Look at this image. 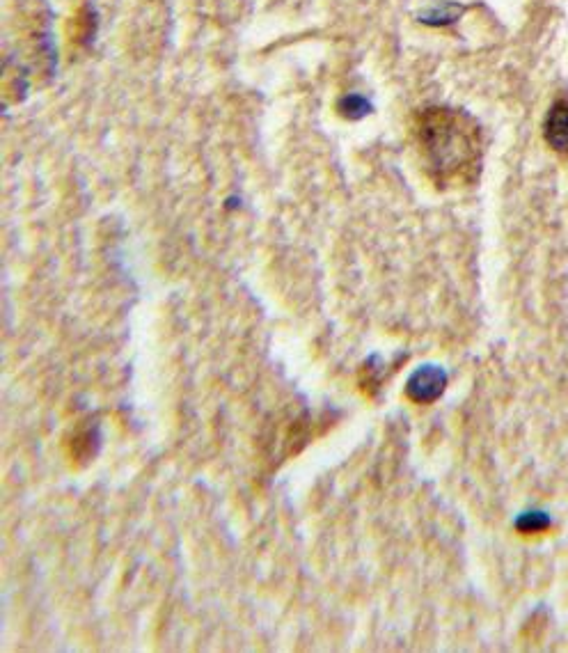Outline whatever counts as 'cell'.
<instances>
[{"label":"cell","mask_w":568,"mask_h":653,"mask_svg":"<svg viewBox=\"0 0 568 653\" xmlns=\"http://www.w3.org/2000/svg\"><path fill=\"white\" fill-rule=\"evenodd\" d=\"M463 12L465 7L459 3H440L422 12L420 21L426 23V26H449V23H454Z\"/></svg>","instance_id":"4"},{"label":"cell","mask_w":568,"mask_h":653,"mask_svg":"<svg viewBox=\"0 0 568 653\" xmlns=\"http://www.w3.org/2000/svg\"><path fill=\"white\" fill-rule=\"evenodd\" d=\"M417 138L438 186H461L479 177L481 131L479 124L459 108H424L417 122Z\"/></svg>","instance_id":"1"},{"label":"cell","mask_w":568,"mask_h":653,"mask_svg":"<svg viewBox=\"0 0 568 653\" xmlns=\"http://www.w3.org/2000/svg\"><path fill=\"white\" fill-rule=\"evenodd\" d=\"M337 108L346 120H362V117L372 113V104L362 94H346V97L339 99Z\"/></svg>","instance_id":"5"},{"label":"cell","mask_w":568,"mask_h":653,"mask_svg":"<svg viewBox=\"0 0 568 653\" xmlns=\"http://www.w3.org/2000/svg\"><path fill=\"white\" fill-rule=\"evenodd\" d=\"M546 140L552 149L568 154V99H557L546 117Z\"/></svg>","instance_id":"3"},{"label":"cell","mask_w":568,"mask_h":653,"mask_svg":"<svg viewBox=\"0 0 568 653\" xmlns=\"http://www.w3.org/2000/svg\"><path fill=\"white\" fill-rule=\"evenodd\" d=\"M447 374L436 365H424L422 369L410 376L406 385V395L415 401V404H431L445 392Z\"/></svg>","instance_id":"2"}]
</instances>
